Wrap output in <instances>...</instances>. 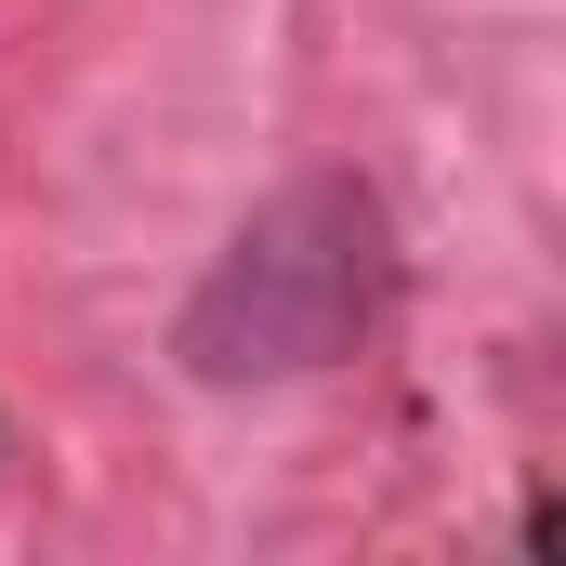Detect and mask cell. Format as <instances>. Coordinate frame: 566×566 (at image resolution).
<instances>
[{
  "label": "cell",
  "instance_id": "obj_1",
  "mask_svg": "<svg viewBox=\"0 0 566 566\" xmlns=\"http://www.w3.org/2000/svg\"><path fill=\"white\" fill-rule=\"evenodd\" d=\"M382 277H396L382 198H369L356 171H303V185H277V198L211 251V277L185 290V316H171V356H185V382H211V396L316 382V369H343V356L369 343Z\"/></svg>",
  "mask_w": 566,
  "mask_h": 566
}]
</instances>
